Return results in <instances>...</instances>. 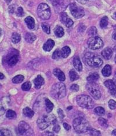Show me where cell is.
<instances>
[{
  "label": "cell",
  "mask_w": 116,
  "mask_h": 136,
  "mask_svg": "<svg viewBox=\"0 0 116 136\" xmlns=\"http://www.w3.org/2000/svg\"><path fill=\"white\" fill-rule=\"evenodd\" d=\"M83 59L86 64L91 67H99L103 64V61L99 56L90 52L85 54Z\"/></svg>",
  "instance_id": "6da1fadb"
},
{
  "label": "cell",
  "mask_w": 116,
  "mask_h": 136,
  "mask_svg": "<svg viewBox=\"0 0 116 136\" xmlns=\"http://www.w3.org/2000/svg\"><path fill=\"white\" fill-rule=\"evenodd\" d=\"M51 94L56 99L63 98L66 94V88L65 84L60 82L54 84L52 87Z\"/></svg>",
  "instance_id": "7a4b0ae2"
},
{
  "label": "cell",
  "mask_w": 116,
  "mask_h": 136,
  "mask_svg": "<svg viewBox=\"0 0 116 136\" xmlns=\"http://www.w3.org/2000/svg\"><path fill=\"white\" fill-rule=\"evenodd\" d=\"M73 128L77 133H84L89 130L90 125L85 119L78 117L74 120Z\"/></svg>",
  "instance_id": "3957f363"
},
{
  "label": "cell",
  "mask_w": 116,
  "mask_h": 136,
  "mask_svg": "<svg viewBox=\"0 0 116 136\" xmlns=\"http://www.w3.org/2000/svg\"><path fill=\"white\" fill-rule=\"evenodd\" d=\"M76 101L78 105L83 108H86V109H91L94 107L95 103L94 100L88 95H78L76 97Z\"/></svg>",
  "instance_id": "277c9868"
},
{
  "label": "cell",
  "mask_w": 116,
  "mask_h": 136,
  "mask_svg": "<svg viewBox=\"0 0 116 136\" xmlns=\"http://www.w3.org/2000/svg\"><path fill=\"white\" fill-rule=\"evenodd\" d=\"M56 118L55 115H44L37 120V125L40 129L44 130L52 124H55Z\"/></svg>",
  "instance_id": "5b68a950"
},
{
  "label": "cell",
  "mask_w": 116,
  "mask_h": 136,
  "mask_svg": "<svg viewBox=\"0 0 116 136\" xmlns=\"http://www.w3.org/2000/svg\"><path fill=\"white\" fill-rule=\"evenodd\" d=\"M37 14L38 17L42 20L49 19L51 15V9L49 6L45 3L40 4L37 8Z\"/></svg>",
  "instance_id": "8992f818"
},
{
  "label": "cell",
  "mask_w": 116,
  "mask_h": 136,
  "mask_svg": "<svg viewBox=\"0 0 116 136\" xmlns=\"http://www.w3.org/2000/svg\"><path fill=\"white\" fill-rule=\"evenodd\" d=\"M86 88L88 92L91 95L93 98L98 100L101 97V93L99 87L95 82H88L86 85Z\"/></svg>",
  "instance_id": "52a82bcc"
},
{
  "label": "cell",
  "mask_w": 116,
  "mask_h": 136,
  "mask_svg": "<svg viewBox=\"0 0 116 136\" xmlns=\"http://www.w3.org/2000/svg\"><path fill=\"white\" fill-rule=\"evenodd\" d=\"M88 45L92 50H97L101 49L103 46V42L102 40L98 37H92L88 40Z\"/></svg>",
  "instance_id": "ba28073f"
},
{
  "label": "cell",
  "mask_w": 116,
  "mask_h": 136,
  "mask_svg": "<svg viewBox=\"0 0 116 136\" xmlns=\"http://www.w3.org/2000/svg\"><path fill=\"white\" fill-rule=\"evenodd\" d=\"M70 10L72 15L75 18H77V19L83 17L85 14L84 9L81 6L77 5L75 3L72 4L70 5Z\"/></svg>",
  "instance_id": "9c48e42d"
},
{
  "label": "cell",
  "mask_w": 116,
  "mask_h": 136,
  "mask_svg": "<svg viewBox=\"0 0 116 136\" xmlns=\"http://www.w3.org/2000/svg\"><path fill=\"white\" fill-rule=\"evenodd\" d=\"M18 131L22 135H31L33 134L32 129L30 126L24 121H21L19 123Z\"/></svg>",
  "instance_id": "30bf717a"
},
{
  "label": "cell",
  "mask_w": 116,
  "mask_h": 136,
  "mask_svg": "<svg viewBox=\"0 0 116 136\" xmlns=\"http://www.w3.org/2000/svg\"><path fill=\"white\" fill-rule=\"evenodd\" d=\"M10 103V99L9 97H4L0 100V116L4 114L9 107Z\"/></svg>",
  "instance_id": "8fae6325"
},
{
  "label": "cell",
  "mask_w": 116,
  "mask_h": 136,
  "mask_svg": "<svg viewBox=\"0 0 116 136\" xmlns=\"http://www.w3.org/2000/svg\"><path fill=\"white\" fill-rule=\"evenodd\" d=\"M104 85L108 88L111 95L112 96L116 97V85L111 80H108L106 81L104 83Z\"/></svg>",
  "instance_id": "7c38bea8"
},
{
  "label": "cell",
  "mask_w": 116,
  "mask_h": 136,
  "mask_svg": "<svg viewBox=\"0 0 116 136\" xmlns=\"http://www.w3.org/2000/svg\"><path fill=\"white\" fill-rule=\"evenodd\" d=\"M60 19H61V21H62L63 23H64L66 26L68 28H70L73 26V25L74 22L73 21L68 17V16L66 13H62V14L60 15Z\"/></svg>",
  "instance_id": "4fadbf2b"
},
{
  "label": "cell",
  "mask_w": 116,
  "mask_h": 136,
  "mask_svg": "<svg viewBox=\"0 0 116 136\" xmlns=\"http://www.w3.org/2000/svg\"><path fill=\"white\" fill-rule=\"evenodd\" d=\"M53 74L60 81H64L66 79L65 75L63 72L59 68H55L53 71Z\"/></svg>",
  "instance_id": "5bb4252c"
},
{
  "label": "cell",
  "mask_w": 116,
  "mask_h": 136,
  "mask_svg": "<svg viewBox=\"0 0 116 136\" xmlns=\"http://www.w3.org/2000/svg\"><path fill=\"white\" fill-rule=\"evenodd\" d=\"M34 83L35 88L38 89L44 84V79L41 75H38L34 80Z\"/></svg>",
  "instance_id": "9a60e30c"
},
{
  "label": "cell",
  "mask_w": 116,
  "mask_h": 136,
  "mask_svg": "<svg viewBox=\"0 0 116 136\" xmlns=\"http://www.w3.org/2000/svg\"><path fill=\"white\" fill-rule=\"evenodd\" d=\"M73 65L77 71L81 72L83 70V66H82V63L80 60L78 56H75L73 60Z\"/></svg>",
  "instance_id": "2e32d148"
},
{
  "label": "cell",
  "mask_w": 116,
  "mask_h": 136,
  "mask_svg": "<svg viewBox=\"0 0 116 136\" xmlns=\"http://www.w3.org/2000/svg\"><path fill=\"white\" fill-rule=\"evenodd\" d=\"M54 46H55V42L52 39H49L48 40L47 42L44 44L43 49H44L45 51H50L52 49H53Z\"/></svg>",
  "instance_id": "e0dca14e"
},
{
  "label": "cell",
  "mask_w": 116,
  "mask_h": 136,
  "mask_svg": "<svg viewBox=\"0 0 116 136\" xmlns=\"http://www.w3.org/2000/svg\"><path fill=\"white\" fill-rule=\"evenodd\" d=\"M113 55V51L110 48L104 49L102 52V55L103 56V58L106 60H110Z\"/></svg>",
  "instance_id": "ac0fdd59"
},
{
  "label": "cell",
  "mask_w": 116,
  "mask_h": 136,
  "mask_svg": "<svg viewBox=\"0 0 116 136\" xmlns=\"http://www.w3.org/2000/svg\"><path fill=\"white\" fill-rule=\"evenodd\" d=\"M25 22L27 24V26L28 28L30 29H33L34 28L35 26V22L32 17L28 16L25 19Z\"/></svg>",
  "instance_id": "d6986e66"
},
{
  "label": "cell",
  "mask_w": 116,
  "mask_h": 136,
  "mask_svg": "<svg viewBox=\"0 0 116 136\" xmlns=\"http://www.w3.org/2000/svg\"><path fill=\"white\" fill-rule=\"evenodd\" d=\"M24 38L26 41L28 43H30L34 42L36 39V36L34 34L30 32H27L26 33Z\"/></svg>",
  "instance_id": "ffe728a7"
},
{
  "label": "cell",
  "mask_w": 116,
  "mask_h": 136,
  "mask_svg": "<svg viewBox=\"0 0 116 136\" xmlns=\"http://www.w3.org/2000/svg\"><path fill=\"white\" fill-rule=\"evenodd\" d=\"M54 32L55 35L57 37L61 38L64 35V29L60 26H56V28H55Z\"/></svg>",
  "instance_id": "44dd1931"
},
{
  "label": "cell",
  "mask_w": 116,
  "mask_h": 136,
  "mask_svg": "<svg viewBox=\"0 0 116 136\" xmlns=\"http://www.w3.org/2000/svg\"><path fill=\"white\" fill-rule=\"evenodd\" d=\"M102 73L104 77H109L111 74V67L109 65H106L102 69Z\"/></svg>",
  "instance_id": "7402d4cb"
},
{
  "label": "cell",
  "mask_w": 116,
  "mask_h": 136,
  "mask_svg": "<svg viewBox=\"0 0 116 136\" xmlns=\"http://www.w3.org/2000/svg\"><path fill=\"white\" fill-rule=\"evenodd\" d=\"M71 53V50H70V47L68 46H65L63 47L61 51V54H62V57L63 58H66L68 57Z\"/></svg>",
  "instance_id": "603a6c76"
},
{
  "label": "cell",
  "mask_w": 116,
  "mask_h": 136,
  "mask_svg": "<svg viewBox=\"0 0 116 136\" xmlns=\"http://www.w3.org/2000/svg\"><path fill=\"white\" fill-rule=\"evenodd\" d=\"M23 114L25 116L30 118H31L34 114V112L29 107H25L23 110Z\"/></svg>",
  "instance_id": "cb8c5ba5"
},
{
  "label": "cell",
  "mask_w": 116,
  "mask_h": 136,
  "mask_svg": "<svg viewBox=\"0 0 116 136\" xmlns=\"http://www.w3.org/2000/svg\"><path fill=\"white\" fill-rule=\"evenodd\" d=\"M45 104L46 106V110L47 112H51L53 108V104L48 99H46L45 100Z\"/></svg>",
  "instance_id": "d4e9b609"
},
{
  "label": "cell",
  "mask_w": 116,
  "mask_h": 136,
  "mask_svg": "<svg viewBox=\"0 0 116 136\" xmlns=\"http://www.w3.org/2000/svg\"><path fill=\"white\" fill-rule=\"evenodd\" d=\"M18 60H19L18 59V56L16 55H13L9 59V60L8 61V64L10 66H14L17 63Z\"/></svg>",
  "instance_id": "484cf974"
},
{
  "label": "cell",
  "mask_w": 116,
  "mask_h": 136,
  "mask_svg": "<svg viewBox=\"0 0 116 136\" xmlns=\"http://www.w3.org/2000/svg\"><path fill=\"white\" fill-rule=\"evenodd\" d=\"M99 78V74L97 73H93L90 74V76L87 77V81L88 82H95L98 80Z\"/></svg>",
  "instance_id": "4316f807"
},
{
  "label": "cell",
  "mask_w": 116,
  "mask_h": 136,
  "mask_svg": "<svg viewBox=\"0 0 116 136\" xmlns=\"http://www.w3.org/2000/svg\"><path fill=\"white\" fill-rule=\"evenodd\" d=\"M69 76H70V80H71L72 81H74L75 80H77L79 78L78 74L77 73V72L75 71L74 69H72L70 71Z\"/></svg>",
  "instance_id": "83f0119b"
},
{
  "label": "cell",
  "mask_w": 116,
  "mask_h": 136,
  "mask_svg": "<svg viewBox=\"0 0 116 136\" xmlns=\"http://www.w3.org/2000/svg\"><path fill=\"white\" fill-rule=\"evenodd\" d=\"M20 39H21V37L19 33L16 32L13 33L12 37H11V40L13 43H17L18 42H20Z\"/></svg>",
  "instance_id": "f1b7e54d"
},
{
  "label": "cell",
  "mask_w": 116,
  "mask_h": 136,
  "mask_svg": "<svg viewBox=\"0 0 116 136\" xmlns=\"http://www.w3.org/2000/svg\"><path fill=\"white\" fill-rule=\"evenodd\" d=\"M17 115L16 114V112L14 111L11 110H8L7 111H6V117L7 118L10 119H15Z\"/></svg>",
  "instance_id": "f546056e"
},
{
  "label": "cell",
  "mask_w": 116,
  "mask_h": 136,
  "mask_svg": "<svg viewBox=\"0 0 116 136\" xmlns=\"http://www.w3.org/2000/svg\"><path fill=\"white\" fill-rule=\"evenodd\" d=\"M24 76L22 75H17L16 76L12 78V82L15 84L21 83L24 80Z\"/></svg>",
  "instance_id": "4dcf8cb0"
},
{
  "label": "cell",
  "mask_w": 116,
  "mask_h": 136,
  "mask_svg": "<svg viewBox=\"0 0 116 136\" xmlns=\"http://www.w3.org/2000/svg\"><path fill=\"white\" fill-rule=\"evenodd\" d=\"M108 22H109V21H108V17L104 16L102 18L101 20V21H100V26H101V27L102 28H106V27L108 26Z\"/></svg>",
  "instance_id": "1f68e13d"
},
{
  "label": "cell",
  "mask_w": 116,
  "mask_h": 136,
  "mask_svg": "<svg viewBox=\"0 0 116 136\" xmlns=\"http://www.w3.org/2000/svg\"><path fill=\"white\" fill-rule=\"evenodd\" d=\"M94 111L97 115H99V116H102V115L105 114V110H104V108L102 107H96Z\"/></svg>",
  "instance_id": "d6a6232c"
},
{
  "label": "cell",
  "mask_w": 116,
  "mask_h": 136,
  "mask_svg": "<svg viewBox=\"0 0 116 136\" xmlns=\"http://www.w3.org/2000/svg\"><path fill=\"white\" fill-rule=\"evenodd\" d=\"M12 135V133L10 130L6 129H0V136H10Z\"/></svg>",
  "instance_id": "836d02e7"
},
{
  "label": "cell",
  "mask_w": 116,
  "mask_h": 136,
  "mask_svg": "<svg viewBox=\"0 0 116 136\" xmlns=\"http://www.w3.org/2000/svg\"><path fill=\"white\" fill-rule=\"evenodd\" d=\"M98 123L100 125H101L102 127H103V128H106L108 127V124L107 121L105 119H104L102 117H100L98 119Z\"/></svg>",
  "instance_id": "e575fe53"
},
{
  "label": "cell",
  "mask_w": 116,
  "mask_h": 136,
  "mask_svg": "<svg viewBox=\"0 0 116 136\" xmlns=\"http://www.w3.org/2000/svg\"><path fill=\"white\" fill-rule=\"evenodd\" d=\"M31 84L29 81L24 83L22 85V89L23 90H24V91L29 90L31 89Z\"/></svg>",
  "instance_id": "d590c367"
},
{
  "label": "cell",
  "mask_w": 116,
  "mask_h": 136,
  "mask_svg": "<svg viewBox=\"0 0 116 136\" xmlns=\"http://www.w3.org/2000/svg\"><path fill=\"white\" fill-rule=\"evenodd\" d=\"M61 57H62V54H61V51H60V50H56L54 51L53 55H52V58L54 60H59Z\"/></svg>",
  "instance_id": "8d00e7d4"
},
{
  "label": "cell",
  "mask_w": 116,
  "mask_h": 136,
  "mask_svg": "<svg viewBox=\"0 0 116 136\" xmlns=\"http://www.w3.org/2000/svg\"><path fill=\"white\" fill-rule=\"evenodd\" d=\"M42 28L45 33L47 34H49L51 32V29H50V26L47 23H42Z\"/></svg>",
  "instance_id": "74e56055"
},
{
  "label": "cell",
  "mask_w": 116,
  "mask_h": 136,
  "mask_svg": "<svg viewBox=\"0 0 116 136\" xmlns=\"http://www.w3.org/2000/svg\"><path fill=\"white\" fill-rule=\"evenodd\" d=\"M88 35L90 36H92V37H94V36L97 33V29L96 27H92L91 28H90L88 32Z\"/></svg>",
  "instance_id": "f35d334b"
},
{
  "label": "cell",
  "mask_w": 116,
  "mask_h": 136,
  "mask_svg": "<svg viewBox=\"0 0 116 136\" xmlns=\"http://www.w3.org/2000/svg\"><path fill=\"white\" fill-rule=\"evenodd\" d=\"M89 131H90V135H101V132H100L99 131L95 130V129H94L90 128L89 129Z\"/></svg>",
  "instance_id": "ab89813d"
},
{
  "label": "cell",
  "mask_w": 116,
  "mask_h": 136,
  "mask_svg": "<svg viewBox=\"0 0 116 136\" xmlns=\"http://www.w3.org/2000/svg\"><path fill=\"white\" fill-rule=\"evenodd\" d=\"M109 106L111 110H114L116 108V102L113 100H110L109 101Z\"/></svg>",
  "instance_id": "60d3db41"
},
{
  "label": "cell",
  "mask_w": 116,
  "mask_h": 136,
  "mask_svg": "<svg viewBox=\"0 0 116 136\" xmlns=\"http://www.w3.org/2000/svg\"><path fill=\"white\" fill-rule=\"evenodd\" d=\"M16 15L17 16H19V17H21L23 16L24 15V12H23V8L22 7H19L17 8V9L16 10Z\"/></svg>",
  "instance_id": "b9f144b4"
},
{
  "label": "cell",
  "mask_w": 116,
  "mask_h": 136,
  "mask_svg": "<svg viewBox=\"0 0 116 136\" xmlns=\"http://www.w3.org/2000/svg\"><path fill=\"white\" fill-rule=\"evenodd\" d=\"M70 89H71L72 91H74V92L78 91V90H79L78 85L77 84H73L71 87H70Z\"/></svg>",
  "instance_id": "7bdbcfd3"
},
{
  "label": "cell",
  "mask_w": 116,
  "mask_h": 136,
  "mask_svg": "<svg viewBox=\"0 0 116 136\" xmlns=\"http://www.w3.org/2000/svg\"><path fill=\"white\" fill-rule=\"evenodd\" d=\"M60 130V127L59 124H54L53 128V130L54 132L55 133H58L59 131Z\"/></svg>",
  "instance_id": "ee69618b"
},
{
  "label": "cell",
  "mask_w": 116,
  "mask_h": 136,
  "mask_svg": "<svg viewBox=\"0 0 116 136\" xmlns=\"http://www.w3.org/2000/svg\"><path fill=\"white\" fill-rule=\"evenodd\" d=\"M58 113L59 115V117L60 119H63V118H64L65 115H64V114H63V111L60 109V108H59V109H58Z\"/></svg>",
  "instance_id": "f6af8a7d"
},
{
  "label": "cell",
  "mask_w": 116,
  "mask_h": 136,
  "mask_svg": "<svg viewBox=\"0 0 116 136\" xmlns=\"http://www.w3.org/2000/svg\"><path fill=\"white\" fill-rule=\"evenodd\" d=\"M15 10V7L14 5H11L10 7H9L8 10H9V12H10V13H14Z\"/></svg>",
  "instance_id": "bcb514c9"
},
{
  "label": "cell",
  "mask_w": 116,
  "mask_h": 136,
  "mask_svg": "<svg viewBox=\"0 0 116 136\" xmlns=\"http://www.w3.org/2000/svg\"><path fill=\"white\" fill-rule=\"evenodd\" d=\"M63 126H64L65 129L66 130H69L70 129H71V126H70L69 124H67L66 123H63Z\"/></svg>",
  "instance_id": "7dc6e473"
},
{
  "label": "cell",
  "mask_w": 116,
  "mask_h": 136,
  "mask_svg": "<svg viewBox=\"0 0 116 136\" xmlns=\"http://www.w3.org/2000/svg\"><path fill=\"white\" fill-rule=\"evenodd\" d=\"M42 135H54L53 133H51V132H49V131H47L46 133H44L42 134Z\"/></svg>",
  "instance_id": "c3c4849f"
},
{
  "label": "cell",
  "mask_w": 116,
  "mask_h": 136,
  "mask_svg": "<svg viewBox=\"0 0 116 136\" xmlns=\"http://www.w3.org/2000/svg\"><path fill=\"white\" fill-rule=\"evenodd\" d=\"M113 38L114 40H116V29H115V30L114 31L113 33Z\"/></svg>",
  "instance_id": "681fc988"
},
{
  "label": "cell",
  "mask_w": 116,
  "mask_h": 136,
  "mask_svg": "<svg viewBox=\"0 0 116 136\" xmlns=\"http://www.w3.org/2000/svg\"><path fill=\"white\" fill-rule=\"evenodd\" d=\"M77 1L78 2V3H81V4H84L86 3V0H77Z\"/></svg>",
  "instance_id": "f907efd6"
},
{
  "label": "cell",
  "mask_w": 116,
  "mask_h": 136,
  "mask_svg": "<svg viewBox=\"0 0 116 136\" xmlns=\"http://www.w3.org/2000/svg\"><path fill=\"white\" fill-rule=\"evenodd\" d=\"M4 77H5V76H4V74L3 73H0V79H1V80H3V79L4 78Z\"/></svg>",
  "instance_id": "816d5d0a"
},
{
  "label": "cell",
  "mask_w": 116,
  "mask_h": 136,
  "mask_svg": "<svg viewBox=\"0 0 116 136\" xmlns=\"http://www.w3.org/2000/svg\"><path fill=\"white\" fill-rule=\"evenodd\" d=\"M112 135H115V136H116V129H115V130H114L112 131Z\"/></svg>",
  "instance_id": "f5cc1de1"
},
{
  "label": "cell",
  "mask_w": 116,
  "mask_h": 136,
  "mask_svg": "<svg viewBox=\"0 0 116 136\" xmlns=\"http://www.w3.org/2000/svg\"><path fill=\"white\" fill-rule=\"evenodd\" d=\"M6 3V4H10L11 1H12V0H5Z\"/></svg>",
  "instance_id": "db71d44e"
},
{
  "label": "cell",
  "mask_w": 116,
  "mask_h": 136,
  "mask_svg": "<svg viewBox=\"0 0 116 136\" xmlns=\"http://www.w3.org/2000/svg\"><path fill=\"white\" fill-rule=\"evenodd\" d=\"M1 34H2V30H1V29L0 28V36L1 35Z\"/></svg>",
  "instance_id": "11a10c76"
},
{
  "label": "cell",
  "mask_w": 116,
  "mask_h": 136,
  "mask_svg": "<svg viewBox=\"0 0 116 136\" xmlns=\"http://www.w3.org/2000/svg\"><path fill=\"white\" fill-rule=\"evenodd\" d=\"M114 61H115V62L116 63V55L115 56V58H114Z\"/></svg>",
  "instance_id": "9f6ffc18"
},
{
  "label": "cell",
  "mask_w": 116,
  "mask_h": 136,
  "mask_svg": "<svg viewBox=\"0 0 116 136\" xmlns=\"http://www.w3.org/2000/svg\"><path fill=\"white\" fill-rule=\"evenodd\" d=\"M2 87V86H1V84H0V88H1Z\"/></svg>",
  "instance_id": "6f0895ef"
},
{
  "label": "cell",
  "mask_w": 116,
  "mask_h": 136,
  "mask_svg": "<svg viewBox=\"0 0 116 136\" xmlns=\"http://www.w3.org/2000/svg\"><path fill=\"white\" fill-rule=\"evenodd\" d=\"M86 1H88V0H86Z\"/></svg>",
  "instance_id": "680465c9"
},
{
  "label": "cell",
  "mask_w": 116,
  "mask_h": 136,
  "mask_svg": "<svg viewBox=\"0 0 116 136\" xmlns=\"http://www.w3.org/2000/svg\"><path fill=\"white\" fill-rule=\"evenodd\" d=\"M115 16H116V14H115Z\"/></svg>",
  "instance_id": "91938a15"
}]
</instances>
